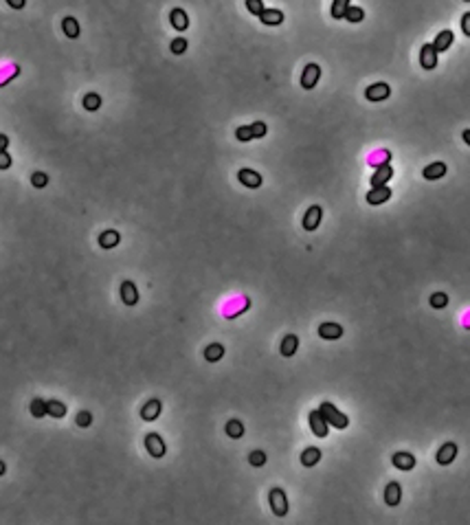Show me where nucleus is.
<instances>
[{
    "instance_id": "nucleus-31",
    "label": "nucleus",
    "mask_w": 470,
    "mask_h": 525,
    "mask_svg": "<svg viewBox=\"0 0 470 525\" xmlns=\"http://www.w3.org/2000/svg\"><path fill=\"white\" fill-rule=\"evenodd\" d=\"M31 413H33L35 418H44V415H49V409H46V400L35 398L33 402H31Z\"/></svg>"
},
{
    "instance_id": "nucleus-44",
    "label": "nucleus",
    "mask_w": 470,
    "mask_h": 525,
    "mask_svg": "<svg viewBox=\"0 0 470 525\" xmlns=\"http://www.w3.org/2000/svg\"><path fill=\"white\" fill-rule=\"evenodd\" d=\"M7 148H9V138H7V134H0V152H5Z\"/></svg>"
},
{
    "instance_id": "nucleus-37",
    "label": "nucleus",
    "mask_w": 470,
    "mask_h": 525,
    "mask_svg": "<svg viewBox=\"0 0 470 525\" xmlns=\"http://www.w3.org/2000/svg\"><path fill=\"white\" fill-rule=\"evenodd\" d=\"M235 136H237V141H242V143H249V141H253L251 126H240V128L235 130Z\"/></svg>"
},
{
    "instance_id": "nucleus-14",
    "label": "nucleus",
    "mask_w": 470,
    "mask_h": 525,
    "mask_svg": "<svg viewBox=\"0 0 470 525\" xmlns=\"http://www.w3.org/2000/svg\"><path fill=\"white\" fill-rule=\"evenodd\" d=\"M319 336L325 341H338L343 336V328L338 323H321L319 326Z\"/></svg>"
},
{
    "instance_id": "nucleus-12",
    "label": "nucleus",
    "mask_w": 470,
    "mask_h": 525,
    "mask_svg": "<svg viewBox=\"0 0 470 525\" xmlns=\"http://www.w3.org/2000/svg\"><path fill=\"white\" fill-rule=\"evenodd\" d=\"M391 194H394V191H391L387 185H382V187H372V191H369V194L365 196L367 198V203L369 205H382V203H387V200L391 198Z\"/></svg>"
},
{
    "instance_id": "nucleus-39",
    "label": "nucleus",
    "mask_w": 470,
    "mask_h": 525,
    "mask_svg": "<svg viewBox=\"0 0 470 525\" xmlns=\"http://www.w3.org/2000/svg\"><path fill=\"white\" fill-rule=\"evenodd\" d=\"M31 183H33V187L42 189V187H46V185H49V176H46L44 172H35L33 176H31Z\"/></svg>"
},
{
    "instance_id": "nucleus-3",
    "label": "nucleus",
    "mask_w": 470,
    "mask_h": 525,
    "mask_svg": "<svg viewBox=\"0 0 470 525\" xmlns=\"http://www.w3.org/2000/svg\"><path fill=\"white\" fill-rule=\"evenodd\" d=\"M145 449H148V453L152 455V457L160 459L165 455L167 446H165V439L160 437L158 433H148V435H145Z\"/></svg>"
},
{
    "instance_id": "nucleus-28",
    "label": "nucleus",
    "mask_w": 470,
    "mask_h": 525,
    "mask_svg": "<svg viewBox=\"0 0 470 525\" xmlns=\"http://www.w3.org/2000/svg\"><path fill=\"white\" fill-rule=\"evenodd\" d=\"M46 409H49V415H53V418H64L66 415V405H62L59 400H49Z\"/></svg>"
},
{
    "instance_id": "nucleus-38",
    "label": "nucleus",
    "mask_w": 470,
    "mask_h": 525,
    "mask_svg": "<svg viewBox=\"0 0 470 525\" xmlns=\"http://www.w3.org/2000/svg\"><path fill=\"white\" fill-rule=\"evenodd\" d=\"M251 132H253V138H261V136H266L268 128L264 121H255V123H251Z\"/></svg>"
},
{
    "instance_id": "nucleus-8",
    "label": "nucleus",
    "mask_w": 470,
    "mask_h": 525,
    "mask_svg": "<svg viewBox=\"0 0 470 525\" xmlns=\"http://www.w3.org/2000/svg\"><path fill=\"white\" fill-rule=\"evenodd\" d=\"M420 64H422V68H426V71H433L437 66V51L433 44H424L420 49Z\"/></svg>"
},
{
    "instance_id": "nucleus-23",
    "label": "nucleus",
    "mask_w": 470,
    "mask_h": 525,
    "mask_svg": "<svg viewBox=\"0 0 470 525\" xmlns=\"http://www.w3.org/2000/svg\"><path fill=\"white\" fill-rule=\"evenodd\" d=\"M453 40H455V35H453V31L444 29L442 33L435 37V42H433L435 51H437V53H442V51H448V49H451V44H453Z\"/></svg>"
},
{
    "instance_id": "nucleus-17",
    "label": "nucleus",
    "mask_w": 470,
    "mask_h": 525,
    "mask_svg": "<svg viewBox=\"0 0 470 525\" xmlns=\"http://www.w3.org/2000/svg\"><path fill=\"white\" fill-rule=\"evenodd\" d=\"M169 22L176 31H187L189 27V18H187V11L185 9H172L169 11Z\"/></svg>"
},
{
    "instance_id": "nucleus-41",
    "label": "nucleus",
    "mask_w": 470,
    "mask_h": 525,
    "mask_svg": "<svg viewBox=\"0 0 470 525\" xmlns=\"http://www.w3.org/2000/svg\"><path fill=\"white\" fill-rule=\"evenodd\" d=\"M11 167V156H9V152H0V169H9Z\"/></svg>"
},
{
    "instance_id": "nucleus-7",
    "label": "nucleus",
    "mask_w": 470,
    "mask_h": 525,
    "mask_svg": "<svg viewBox=\"0 0 470 525\" xmlns=\"http://www.w3.org/2000/svg\"><path fill=\"white\" fill-rule=\"evenodd\" d=\"M455 457H457V444H455V442H446L442 449L437 451V455H435V459H437V464H440V466L453 464V461H455Z\"/></svg>"
},
{
    "instance_id": "nucleus-26",
    "label": "nucleus",
    "mask_w": 470,
    "mask_h": 525,
    "mask_svg": "<svg viewBox=\"0 0 470 525\" xmlns=\"http://www.w3.org/2000/svg\"><path fill=\"white\" fill-rule=\"evenodd\" d=\"M222 356H224V347H222L220 343H211V345H207V350H205V358L209 360V362H218V360H222Z\"/></svg>"
},
{
    "instance_id": "nucleus-43",
    "label": "nucleus",
    "mask_w": 470,
    "mask_h": 525,
    "mask_svg": "<svg viewBox=\"0 0 470 525\" xmlns=\"http://www.w3.org/2000/svg\"><path fill=\"white\" fill-rule=\"evenodd\" d=\"M7 5H9L11 9H25L27 0H7Z\"/></svg>"
},
{
    "instance_id": "nucleus-16",
    "label": "nucleus",
    "mask_w": 470,
    "mask_h": 525,
    "mask_svg": "<svg viewBox=\"0 0 470 525\" xmlns=\"http://www.w3.org/2000/svg\"><path fill=\"white\" fill-rule=\"evenodd\" d=\"M391 461H394V466H396L398 470H413V468H415V457H413L411 453H406V451L396 453Z\"/></svg>"
},
{
    "instance_id": "nucleus-47",
    "label": "nucleus",
    "mask_w": 470,
    "mask_h": 525,
    "mask_svg": "<svg viewBox=\"0 0 470 525\" xmlns=\"http://www.w3.org/2000/svg\"><path fill=\"white\" fill-rule=\"evenodd\" d=\"M466 3H470V0H466Z\"/></svg>"
},
{
    "instance_id": "nucleus-24",
    "label": "nucleus",
    "mask_w": 470,
    "mask_h": 525,
    "mask_svg": "<svg viewBox=\"0 0 470 525\" xmlns=\"http://www.w3.org/2000/svg\"><path fill=\"white\" fill-rule=\"evenodd\" d=\"M319 461H321V451L317 449V446H310V449H305V451L301 453V464H303L305 468L317 466Z\"/></svg>"
},
{
    "instance_id": "nucleus-13",
    "label": "nucleus",
    "mask_w": 470,
    "mask_h": 525,
    "mask_svg": "<svg viewBox=\"0 0 470 525\" xmlns=\"http://www.w3.org/2000/svg\"><path fill=\"white\" fill-rule=\"evenodd\" d=\"M400 501H402V486H400L398 481L387 483V488H384V503L396 508Z\"/></svg>"
},
{
    "instance_id": "nucleus-19",
    "label": "nucleus",
    "mask_w": 470,
    "mask_h": 525,
    "mask_svg": "<svg viewBox=\"0 0 470 525\" xmlns=\"http://www.w3.org/2000/svg\"><path fill=\"white\" fill-rule=\"evenodd\" d=\"M422 176H424L426 180H440V178H444V176H446V163H442V160L431 163L428 167H424Z\"/></svg>"
},
{
    "instance_id": "nucleus-36",
    "label": "nucleus",
    "mask_w": 470,
    "mask_h": 525,
    "mask_svg": "<svg viewBox=\"0 0 470 525\" xmlns=\"http://www.w3.org/2000/svg\"><path fill=\"white\" fill-rule=\"evenodd\" d=\"M249 461H251V466H255V468L264 466V464H266V453H264V451H253V453L249 455Z\"/></svg>"
},
{
    "instance_id": "nucleus-5",
    "label": "nucleus",
    "mask_w": 470,
    "mask_h": 525,
    "mask_svg": "<svg viewBox=\"0 0 470 525\" xmlns=\"http://www.w3.org/2000/svg\"><path fill=\"white\" fill-rule=\"evenodd\" d=\"M389 95H391V88H389V84H384V82L372 84L369 88H365V97L369 102H384Z\"/></svg>"
},
{
    "instance_id": "nucleus-15",
    "label": "nucleus",
    "mask_w": 470,
    "mask_h": 525,
    "mask_svg": "<svg viewBox=\"0 0 470 525\" xmlns=\"http://www.w3.org/2000/svg\"><path fill=\"white\" fill-rule=\"evenodd\" d=\"M121 299H123V304H126V306H136L138 304V290H136L134 281H123V286H121Z\"/></svg>"
},
{
    "instance_id": "nucleus-25",
    "label": "nucleus",
    "mask_w": 470,
    "mask_h": 525,
    "mask_svg": "<svg viewBox=\"0 0 470 525\" xmlns=\"http://www.w3.org/2000/svg\"><path fill=\"white\" fill-rule=\"evenodd\" d=\"M62 29H64V35L71 37V40L79 37V22H77L75 18H71V15L62 20Z\"/></svg>"
},
{
    "instance_id": "nucleus-45",
    "label": "nucleus",
    "mask_w": 470,
    "mask_h": 525,
    "mask_svg": "<svg viewBox=\"0 0 470 525\" xmlns=\"http://www.w3.org/2000/svg\"><path fill=\"white\" fill-rule=\"evenodd\" d=\"M461 138H464V141L470 145V130H464V134H461Z\"/></svg>"
},
{
    "instance_id": "nucleus-42",
    "label": "nucleus",
    "mask_w": 470,
    "mask_h": 525,
    "mask_svg": "<svg viewBox=\"0 0 470 525\" xmlns=\"http://www.w3.org/2000/svg\"><path fill=\"white\" fill-rule=\"evenodd\" d=\"M461 31L470 37V13H464V18H461Z\"/></svg>"
},
{
    "instance_id": "nucleus-18",
    "label": "nucleus",
    "mask_w": 470,
    "mask_h": 525,
    "mask_svg": "<svg viewBox=\"0 0 470 525\" xmlns=\"http://www.w3.org/2000/svg\"><path fill=\"white\" fill-rule=\"evenodd\" d=\"M297 350H299V336L297 334H286V336H283V341L279 345V352L283 354V356H286V358L295 356Z\"/></svg>"
},
{
    "instance_id": "nucleus-6",
    "label": "nucleus",
    "mask_w": 470,
    "mask_h": 525,
    "mask_svg": "<svg viewBox=\"0 0 470 525\" xmlns=\"http://www.w3.org/2000/svg\"><path fill=\"white\" fill-rule=\"evenodd\" d=\"M319 77H321V66L319 64H308L303 68V73H301V86L305 90H312L314 86H317Z\"/></svg>"
},
{
    "instance_id": "nucleus-33",
    "label": "nucleus",
    "mask_w": 470,
    "mask_h": 525,
    "mask_svg": "<svg viewBox=\"0 0 470 525\" xmlns=\"http://www.w3.org/2000/svg\"><path fill=\"white\" fill-rule=\"evenodd\" d=\"M431 306H433L435 310H442V308L448 306V295H446V292H433V295H431Z\"/></svg>"
},
{
    "instance_id": "nucleus-20",
    "label": "nucleus",
    "mask_w": 470,
    "mask_h": 525,
    "mask_svg": "<svg viewBox=\"0 0 470 525\" xmlns=\"http://www.w3.org/2000/svg\"><path fill=\"white\" fill-rule=\"evenodd\" d=\"M160 409H163V405H160V400H150L148 405H143V409H141V418L143 420H148V422H152V420H156L158 415H160Z\"/></svg>"
},
{
    "instance_id": "nucleus-1",
    "label": "nucleus",
    "mask_w": 470,
    "mask_h": 525,
    "mask_svg": "<svg viewBox=\"0 0 470 525\" xmlns=\"http://www.w3.org/2000/svg\"><path fill=\"white\" fill-rule=\"evenodd\" d=\"M319 411H321V415L325 418V422L330 424V427H334V429H348L350 427V418L338 411L332 402H323L319 407Z\"/></svg>"
},
{
    "instance_id": "nucleus-40",
    "label": "nucleus",
    "mask_w": 470,
    "mask_h": 525,
    "mask_svg": "<svg viewBox=\"0 0 470 525\" xmlns=\"http://www.w3.org/2000/svg\"><path fill=\"white\" fill-rule=\"evenodd\" d=\"M77 424H79L81 429H86V427H90L92 424V415L88 413V411H81L79 415H77Z\"/></svg>"
},
{
    "instance_id": "nucleus-34",
    "label": "nucleus",
    "mask_w": 470,
    "mask_h": 525,
    "mask_svg": "<svg viewBox=\"0 0 470 525\" xmlns=\"http://www.w3.org/2000/svg\"><path fill=\"white\" fill-rule=\"evenodd\" d=\"M169 49L176 55H182V53H187V37H174L172 44H169Z\"/></svg>"
},
{
    "instance_id": "nucleus-2",
    "label": "nucleus",
    "mask_w": 470,
    "mask_h": 525,
    "mask_svg": "<svg viewBox=\"0 0 470 525\" xmlns=\"http://www.w3.org/2000/svg\"><path fill=\"white\" fill-rule=\"evenodd\" d=\"M268 501H271V508L277 516H286L288 514V499H286V492L281 488H273L271 495H268Z\"/></svg>"
},
{
    "instance_id": "nucleus-27",
    "label": "nucleus",
    "mask_w": 470,
    "mask_h": 525,
    "mask_svg": "<svg viewBox=\"0 0 470 525\" xmlns=\"http://www.w3.org/2000/svg\"><path fill=\"white\" fill-rule=\"evenodd\" d=\"M227 435L233 439H240L244 435V424L240 420H229L227 422Z\"/></svg>"
},
{
    "instance_id": "nucleus-46",
    "label": "nucleus",
    "mask_w": 470,
    "mask_h": 525,
    "mask_svg": "<svg viewBox=\"0 0 470 525\" xmlns=\"http://www.w3.org/2000/svg\"><path fill=\"white\" fill-rule=\"evenodd\" d=\"M0 475H5V464H3V461H0Z\"/></svg>"
},
{
    "instance_id": "nucleus-10",
    "label": "nucleus",
    "mask_w": 470,
    "mask_h": 525,
    "mask_svg": "<svg viewBox=\"0 0 470 525\" xmlns=\"http://www.w3.org/2000/svg\"><path fill=\"white\" fill-rule=\"evenodd\" d=\"M391 178H394V167H391L389 163H384V165H380V167L374 172V176H372V187H382V185H387Z\"/></svg>"
},
{
    "instance_id": "nucleus-9",
    "label": "nucleus",
    "mask_w": 470,
    "mask_h": 525,
    "mask_svg": "<svg viewBox=\"0 0 470 525\" xmlns=\"http://www.w3.org/2000/svg\"><path fill=\"white\" fill-rule=\"evenodd\" d=\"M321 218H323V209L319 205H312L310 209L305 211V215H303V229L305 231H314L321 225Z\"/></svg>"
},
{
    "instance_id": "nucleus-32",
    "label": "nucleus",
    "mask_w": 470,
    "mask_h": 525,
    "mask_svg": "<svg viewBox=\"0 0 470 525\" xmlns=\"http://www.w3.org/2000/svg\"><path fill=\"white\" fill-rule=\"evenodd\" d=\"M363 18H365L363 7H354V5H350V7H348V11H345V20H348V22H360Z\"/></svg>"
},
{
    "instance_id": "nucleus-4",
    "label": "nucleus",
    "mask_w": 470,
    "mask_h": 525,
    "mask_svg": "<svg viewBox=\"0 0 470 525\" xmlns=\"http://www.w3.org/2000/svg\"><path fill=\"white\" fill-rule=\"evenodd\" d=\"M310 429H312V433L317 435V437H328V433H330V424L325 422V418L321 415V411L317 409V411H310Z\"/></svg>"
},
{
    "instance_id": "nucleus-21",
    "label": "nucleus",
    "mask_w": 470,
    "mask_h": 525,
    "mask_svg": "<svg viewBox=\"0 0 470 525\" xmlns=\"http://www.w3.org/2000/svg\"><path fill=\"white\" fill-rule=\"evenodd\" d=\"M119 242H121V235H119V231H114V229H108L99 235V246H101V249H114Z\"/></svg>"
},
{
    "instance_id": "nucleus-30",
    "label": "nucleus",
    "mask_w": 470,
    "mask_h": 525,
    "mask_svg": "<svg viewBox=\"0 0 470 525\" xmlns=\"http://www.w3.org/2000/svg\"><path fill=\"white\" fill-rule=\"evenodd\" d=\"M99 106H101V97H99L97 92H88V95L84 97V108H86V110L95 112V110H99Z\"/></svg>"
},
{
    "instance_id": "nucleus-35",
    "label": "nucleus",
    "mask_w": 470,
    "mask_h": 525,
    "mask_svg": "<svg viewBox=\"0 0 470 525\" xmlns=\"http://www.w3.org/2000/svg\"><path fill=\"white\" fill-rule=\"evenodd\" d=\"M246 9H249L253 15H257V18H259L261 11L266 9V7H264V0H246Z\"/></svg>"
},
{
    "instance_id": "nucleus-22",
    "label": "nucleus",
    "mask_w": 470,
    "mask_h": 525,
    "mask_svg": "<svg viewBox=\"0 0 470 525\" xmlns=\"http://www.w3.org/2000/svg\"><path fill=\"white\" fill-rule=\"evenodd\" d=\"M259 20L264 22L266 27H277V25H281V22H283V11H279V9H264V11H261V15H259Z\"/></svg>"
},
{
    "instance_id": "nucleus-29",
    "label": "nucleus",
    "mask_w": 470,
    "mask_h": 525,
    "mask_svg": "<svg viewBox=\"0 0 470 525\" xmlns=\"http://www.w3.org/2000/svg\"><path fill=\"white\" fill-rule=\"evenodd\" d=\"M350 7V0H334L332 5V18L334 20H343L345 18V11Z\"/></svg>"
},
{
    "instance_id": "nucleus-11",
    "label": "nucleus",
    "mask_w": 470,
    "mask_h": 525,
    "mask_svg": "<svg viewBox=\"0 0 470 525\" xmlns=\"http://www.w3.org/2000/svg\"><path fill=\"white\" fill-rule=\"evenodd\" d=\"M237 178H240V183L249 189H257L261 185V176L255 172V169H249V167L240 169V172H237Z\"/></svg>"
}]
</instances>
